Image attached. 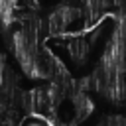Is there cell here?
<instances>
[{
  "label": "cell",
  "instance_id": "6da1fadb",
  "mask_svg": "<svg viewBox=\"0 0 126 126\" xmlns=\"http://www.w3.org/2000/svg\"><path fill=\"white\" fill-rule=\"evenodd\" d=\"M45 28H47V35H51L55 39L67 37V35L87 33L85 14H83L81 4L71 2V0L59 2L45 18Z\"/></svg>",
  "mask_w": 126,
  "mask_h": 126
}]
</instances>
